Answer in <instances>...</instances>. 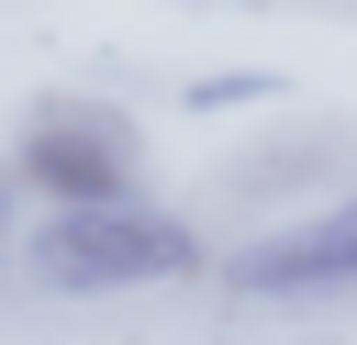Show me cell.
I'll list each match as a JSON object with an SVG mask.
<instances>
[{"mask_svg": "<svg viewBox=\"0 0 357 345\" xmlns=\"http://www.w3.org/2000/svg\"><path fill=\"white\" fill-rule=\"evenodd\" d=\"M223 289H245V300H324V289H357V189H346L335 211H312V223H279V234L234 245V256H223Z\"/></svg>", "mask_w": 357, "mask_h": 345, "instance_id": "cell-3", "label": "cell"}, {"mask_svg": "<svg viewBox=\"0 0 357 345\" xmlns=\"http://www.w3.org/2000/svg\"><path fill=\"white\" fill-rule=\"evenodd\" d=\"M0 267H11V167H0Z\"/></svg>", "mask_w": 357, "mask_h": 345, "instance_id": "cell-5", "label": "cell"}, {"mask_svg": "<svg viewBox=\"0 0 357 345\" xmlns=\"http://www.w3.org/2000/svg\"><path fill=\"white\" fill-rule=\"evenodd\" d=\"M11 178L45 189L56 211H100V200H134L145 145H134V122L100 111V100H45V111L22 122V145H11Z\"/></svg>", "mask_w": 357, "mask_h": 345, "instance_id": "cell-2", "label": "cell"}, {"mask_svg": "<svg viewBox=\"0 0 357 345\" xmlns=\"http://www.w3.org/2000/svg\"><path fill=\"white\" fill-rule=\"evenodd\" d=\"M22 267H33L45 289H67V300H100V289L190 278V267H201V234H190L178 211H156V200H100V211H56V223L22 245Z\"/></svg>", "mask_w": 357, "mask_h": 345, "instance_id": "cell-1", "label": "cell"}, {"mask_svg": "<svg viewBox=\"0 0 357 345\" xmlns=\"http://www.w3.org/2000/svg\"><path fill=\"white\" fill-rule=\"evenodd\" d=\"M190 100H201V111H223V100H268V67H234V78H201Z\"/></svg>", "mask_w": 357, "mask_h": 345, "instance_id": "cell-4", "label": "cell"}]
</instances>
